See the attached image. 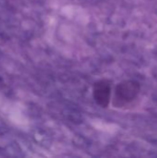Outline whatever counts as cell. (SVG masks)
I'll return each mask as SVG.
<instances>
[{
	"label": "cell",
	"mask_w": 157,
	"mask_h": 158,
	"mask_svg": "<svg viewBox=\"0 0 157 158\" xmlns=\"http://www.w3.org/2000/svg\"><path fill=\"white\" fill-rule=\"evenodd\" d=\"M140 92V84L134 81H126L116 87L114 104L118 106H124L134 100Z\"/></svg>",
	"instance_id": "1"
},
{
	"label": "cell",
	"mask_w": 157,
	"mask_h": 158,
	"mask_svg": "<svg viewBox=\"0 0 157 158\" xmlns=\"http://www.w3.org/2000/svg\"><path fill=\"white\" fill-rule=\"evenodd\" d=\"M93 97L96 103L102 106L106 107L111 99V83L108 81H100L94 84Z\"/></svg>",
	"instance_id": "2"
}]
</instances>
